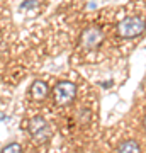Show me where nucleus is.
Wrapping results in <instances>:
<instances>
[{"instance_id":"f257e3e1","label":"nucleus","mask_w":146,"mask_h":153,"mask_svg":"<svg viewBox=\"0 0 146 153\" xmlns=\"http://www.w3.org/2000/svg\"><path fill=\"white\" fill-rule=\"evenodd\" d=\"M146 31V22L138 16L124 17L121 22H117V33L124 39H134L139 38Z\"/></svg>"},{"instance_id":"f03ea898","label":"nucleus","mask_w":146,"mask_h":153,"mask_svg":"<svg viewBox=\"0 0 146 153\" xmlns=\"http://www.w3.org/2000/svg\"><path fill=\"white\" fill-rule=\"evenodd\" d=\"M75 95H76L75 83L66 82V80L58 82L56 83V87L53 88V100H54V104H58V105L71 104L73 99H75Z\"/></svg>"},{"instance_id":"7ed1b4c3","label":"nucleus","mask_w":146,"mask_h":153,"mask_svg":"<svg viewBox=\"0 0 146 153\" xmlns=\"http://www.w3.org/2000/svg\"><path fill=\"white\" fill-rule=\"evenodd\" d=\"M29 133L39 143H46L51 138V128H49L48 121L41 116H36L29 121Z\"/></svg>"},{"instance_id":"20e7f679","label":"nucleus","mask_w":146,"mask_h":153,"mask_svg":"<svg viewBox=\"0 0 146 153\" xmlns=\"http://www.w3.org/2000/svg\"><path fill=\"white\" fill-rule=\"evenodd\" d=\"M104 43V33L100 27L90 26V27L83 29L80 36V44L83 49H95Z\"/></svg>"},{"instance_id":"39448f33","label":"nucleus","mask_w":146,"mask_h":153,"mask_svg":"<svg viewBox=\"0 0 146 153\" xmlns=\"http://www.w3.org/2000/svg\"><path fill=\"white\" fill-rule=\"evenodd\" d=\"M46 95H48V85L43 80L33 82V85H31V97L36 99V100H43Z\"/></svg>"},{"instance_id":"423d86ee","label":"nucleus","mask_w":146,"mask_h":153,"mask_svg":"<svg viewBox=\"0 0 146 153\" xmlns=\"http://www.w3.org/2000/svg\"><path fill=\"white\" fill-rule=\"evenodd\" d=\"M117 153H141V148L136 141L127 140V141H122L117 146Z\"/></svg>"},{"instance_id":"0eeeda50","label":"nucleus","mask_w":146,"mask_h":153,"mask_svg":"<svg viewBox=\"0 0 146 153\" xmlns=\"http://www.w3.org/2000/svg\"><path fill=\"white\" fill-rule=\"evenodd\" d=\"M2 153H21V145H17V143H10V145H7Z\"/></svg>"},{"instance_id":"6e6552de","label":"nucleus","mask_w":146,"mask_h":153,"mask_svg":"<svg viewBox=\"0 0 146 153\" xmlns=\"http://www.w3.org/2000/svg\"><path fill=\"white\" fill-rule=\"evenodd\" d=\"M36 4H38L36 0H27V2H24V4H22V5H21V9H27V7L31 9V7H34V5H36Z\"/></svg>"},{"instance_id":"1a4fd4ad","label":"nucleus","mask_w":146,"mask_h":153,"mask_svg":"<svg viewBox=\"0 0 146 153\" xmlns=\"http://www.w3.org/2000/svg\"><path fill=\"white\" fill-rule=\"evenodd\" d=\"M145 128H146V117H145Z\"/></svg>"}]
</instances>
